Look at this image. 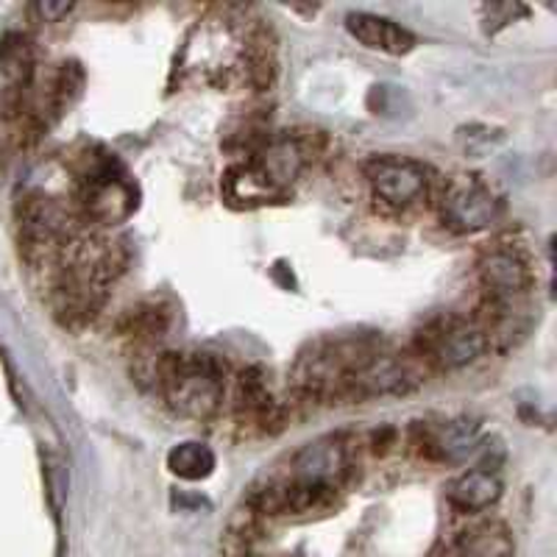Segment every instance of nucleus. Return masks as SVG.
I'll return each instance as SVG.
<instances>
[{"mask_svg": "<svg viewBox=\"0 0 557 557\" xmlns=\"http://www.w3.org/2000/svg\"><path fill=\"white\" fill-rule=\"evenodd\" d=\"M253 28L232 7L212 9L196 23L178 53L176 73L182 82L232 87L243 84Z\"/></svg>", "mask_w": 557, "mask_h": 557, "instance_id": "obj_1", "label": "nucleus"}, {"mask_svg": "<svg viewBox=\"0 0 557 557\" xmlns=\"http://www.w3.org/2000/svg\"><path fill=\"white\" fill-rule=\"evenodd\" d=\"M432 557H516V541L502 521H476L444 541Z\"/></svg>", "mask_w": 557, "mask_h": 557, "instance_id": "obj_13", "label": "nucleus"}, {"mask_svg": "<svg viewBox=\"0 0 557 557\" xmlns=\"http://www.w3.org/2000/svg\"><path fill=\"white\" fill-rule=\"evenodd\" d=\"M168 469L178 480H207L215 471V451L201 444V441H182V444L168 451Z\"/></svg>", "mask_w": 557, "mask_h": 557, "instance_id": "obj_17", "label": "nucleus"}, {"mask_svg": "<svg viewBox=\"0 0 557 557\" xmlns=\"http://www.w3.org/2000/svg\"><path fill=\"white\" fill-rule=\"evenodd\" d=\"M348 474H351L348 444L341 435H323L318 437V441H312V444L301 446V449L293 455L287 480L301 482V485L341 491V485L348 480Z\"/></svg>", "mask_w": 557, "mask_h": 557, "instance_id": "obj_10", "label": "nucleus"}, {"mask_svg": "<svg viewBox=\"0 0 557 557\" xmlns=\"http://www.w3.org/2000/svg\"><path fill=\"white\" fill-rule=\"evenodd\" d=\"M73 12V3H51V0H39L34 3L32 14L39 20V23H59L64 14Z\"/></svg>", "mask_w": 557, "mask_h": 557, "instance_id": "obj_18", "label": "nucleus"}, {"mask_svg": "<svg viewBox=\"0 0 557 557\" xmlns=\"http://www.w3.org/2000/svg\"><path fill=\"white\" fill-rule=\"evenodd\" d=\"M173 318H176V310L168 301L148 298L123 315L121 335L139 348H153L173 330Z\"/></svg>", "mask_w": 557, "mask_h": 557, "instance_id": "obj_15", "label": "nucleus"}, {"mask_svg": "<svg viewBox=\"0 0 557 557\" xmlns=\"http://www.w3.org/2000/svg\"><path fill=\"white\" fill-rule=\"evenodd\" d=\"M362 176L376 201L393 209L412 207L430 193V171L410 157H396V153L371 157L362 168Z\"/></svg>", "mask_w": 557, "mask_h": 557, "instance_id": "obj_8", "label": "nucleus"}, {"mask_svg": "<svg viewBox=\"0 0 557 557\" xmlns=\"http://www.w3.org/2000/svg\"><path fill=\"white\" fill-rule=\"evenodd\" d=\"M446 499L460 513H482L502 499V480L496 471L469 469L449 482Z\"/></svg>", "mask_w": 557, "mask_h": 557, "instance_id": "obj_16", "label": "nucleus"}, {"mask_svg": "<svg viewBox=\"0 0 557 557\" xmlns=\"http://www.w3.org/2000/svg\"><path fill=\"white\" fill-rule=\"evenodd\" d=\"M235 416L243 426L257 432H276L285 424V407L271 391L268 374L260 366L246 368L235 382Z\"/></svg>", "mask_w": 557, "mask_h": 557, "instance_id": "obj_11", "label": "nucleus"}, {"mask_svg": "<svg viewBox=\"0 0 557 557\" xmlns=\"http://www.w3.org/2000/svg\"><path fill=\"white\" fill-rule=\"evenodd\" d=\"M137 209V187L114 153L92 148L76 165V215L87 226H114Z\"/></svg>", "mask_w": 557, "mask_h": 557, "instance_id": "obj_4", "label": "nucleus"}, {"mask_svg": "<svg viewBox=\"0 0 557 557\" xmlns=\"http://www.w3.org/2000/svg\"><path fill=\"white\" fill-rule=\"evenodd\" d=\"M491 348V337L482 323L469 315H441L416 335L412 355L432 371L469 368Z\"/></svg>", "mask_w": 557, "mask_h": 557, "instance_id": "obj_5", "label": "nucleus"}, {"mask_svg": "<svg viewBox=\"0 0 557 557\" xmlns=\"http://www.w3.org/2000/svg\"><path fill=\"white\" fill-rule=\"evenodd\" d=\"M476 441H480V426L469 418L412 426V449L435 462L462 460L469 451L476 449Z\"/></svg>", "mask_w": 557, "mask_h": 557, "instance_id": "obj_12", "label": "nucleus"}, {"mask_svg": "<svg viewBox=\"0 0 557 557\" xmlns=\"http://www.w3.org/2000/svg\"><path fill=\"white\" fill-rule=\"evenodd\" d=\"M315 157V134H271L251 157L228 168L223 196L240 207H260L285 198L290 184Z\"/></svg>", "mask_w": 557, "mask_h": 557, "instance_id": "obj_2", "label": "nucleus"}, {"mask_svg": "<svg viewBox=\"0 0 557 557\" xmlns=\"http://www.w3.org/2000/svg\"><path fill=\"white\" fill-rule=\"evenodd\" d=\"M346 32L368 48V51L387 53V57H407L416 48V34L399 26L396 20L380 17L371 12L346 14Z\"/></svg>", "mask_w": 557, "mask_h": 557, "instance_id": "obj_14", "label": "nucleus"}, {"mask_svg": "<svg viewBox=\"0 0 557 557\" xmlns=\"http://www.w3.org/2000/svg\"><path fill=\"white\" fill-rule=\"evenodd\" d=\"M441 221L460 235H476L494 226L502 215V198L485 178L460 173L441 187L437 196Z\"/></svg>", "mask_w": 557, "mask_h": 557, "instance_id": "obj_7", "label": "nucleus"}, {"mask_svg": "<svg viewBox=\"0 0 557 557\" xmlns=\"http://www.w3.org/2000/svg\"><path fill=\"white\" fill-rule=\"evenodd\" d=\"M151 380L173 412L196 421L218 416L226 396V366L207 351L157 355Z\"/></svg>", "mask_w": 557, "mask_h": 557, "instance_id": "obj_3", "label": "nucleus"}, {"mask_svg": "<svg viewBox=\"0 0 557 557\" xmlns=\"http://www.w3.org/2000/svg\"><path fill=\"white\" fill-rule=\"evenodd\" d=\"M37 57L26 34L9 32L0 37V123L23 117L34 92Z\"/></svg>", "mask_w": 557, "mask_h": 557, "instance_id": "obj_9", "label": "nucleus"}, {"mask_svg": "<svg viewBox=\"0 0 557 557\" xmlns=\"http://www.w3.org/2000/svg\"><path fill=\"white\" fill-rule=\"evenodd\" d=\"M476 278L482 287V301L494 305H521L535 285V271L524 248L516 240H496L480 253Z\"/></svg>", "mask_w": 557, "mask_h": 557, "instance_id": "obj_6", "label": "nucleus"}]
</instances>
